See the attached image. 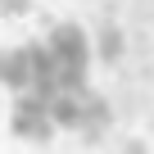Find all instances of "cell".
<instances>
[{"label": "cell", "mask_w": 154, "mask_h": 154, "mask_svg": "<svg viewBox=\"0 0 154 154\" xmlns=\"http://www.w3.org/2000/svg\"><path fill=\"white\" fill-rule=\"evenodd\" d=\"M59 54V63H91L95 54V41H86V32L77 23H50V36H45Z\"/></svg>", "instance_id": "obj_1"}, {"label": "cell", "mask_w": 154, "mask_h": 154, "mask_svg": "<svg viewBox=\"0 0 154 154\" xmlns=\"http://www.w3.org/2000/svg\"><path fill=\"white\" fill-rule=\"evenodd\" d=\"M109 122H113L109 100H100V95L86 86V91H82V127H77V131H86V145H95V140L109 131Z\"/></svg>", "instance_id": "obj_2"}, {"label": "cell", "mask_w": 154, "mask_h": 154, "mask_svg": "<svg viewBox=\"0 0 154 154\" xmlns=\"http://www.w3.org/2000/svg\"><path fill=\"white\" fill-rule=\"evenodd\" d=\"M54 118L45 113V109H14V136L18 140H32V145H45L50 136H54Z\"/></svg>", "instance_id": "obj_3"}, {"label": "cell", "mask_w": 154, "mask_h": 154, "mask_svg": "<svg viewBox=\"0 0 154 154\" xmlns=\"http://www.w3.org/2000/svg\"><path fill=\"white\" fill-rule=\"evenodd\" d=\"M0 86H9V91H27L32 86V59H27V50H0Z\"/></svg>", "instance_id": "obj_4"}, {"label": "cell", "mask_w": 154, "mask_h": 154, "mask_svg": "<svg viewBox=\"0 0 154 154\" xmlns=\"http://www.w3.org/2000/svg\"><path fill=\"white\" fill-rule=\"evenodd\" d=\"M50 118L59 127H82V91H59L50 100Z\"/></svg>", "instance_id": "obj_5"}, {"label": "cell", "mask_w": 154, "mask_h": 154, "mask_svg": "<svg viewBox=\"0 0 154 154\" xmlns=\"http://www.w3.org/2000/svg\"><path fill=\"white\" fill-rule=\"evenodd\" d=\"M122 50H127V41H122L118 23H100V32H95V54H100V63H118Z\"/></svg>", "instance_id": "obj_6"}, {"label": "cell", "mask_w": 154, "mask_h": 154, "mask_svg": "<svg viewBox=\"0 0 154 154\" xmlns=\"http://www.w3.org/2000/svg\"><path fill=\"white\" fill-rule=\"evenodd\" d=\"M32 9V0H0V18H18Z\"/></svg>", "instance_id": "obj_7"}]
</instances>
